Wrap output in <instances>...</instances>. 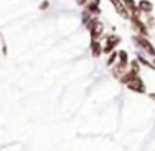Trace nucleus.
Returning a JSON list of instances; mask_svg holds the SVG:
<instances>
[{
	"label": "nucleus",
	"instance_id": "nucleus-10",
	"mask_svg": "<svg viewBox=\"0 0 155 151\" xmlns=\"http://www.w3.org/2000/svg\"><path fill=\"white\" fill-rule=\"evenodd\" d=\"M91 50H93V55H94V57H99V55H101V51H102L101 43H99L97 40H93V43H91Z\"/></svg>",
	"mask_w": 155,
	"mask_h": 151
},
{
	"label": "nucleus",
	"instance_id": "nucleus-9",
	"mask_svg": "<svg viewBox=\"0 0 155 151\" xmlns=\"http://www.w3.org/2000/svg\"><path fill=\"white\" fill-rule=\"evenodd\" d=\"M125 67H127V63H122V61H119V65H116L114 67V76H122L125 73Z\"/></svg>",
	"mask_w": 155,
	"mask_h": 151
},
{
	"label": "nucleus",
	"instance_id": "nucleus-14",
	"mask_svg": "<svg viewBox=\"0 0 155 151\" xmlns=\"http://www.w3.org/2000/svg\"><path fill=\"white\" fill-rule=\"evenodd\" d=\"M76 2H78V5H84V3L87 2V0H76Z\"/></svg>",
	"mask_w": 155,
	"mask_h": 151
},
{
	"label": "nucleus",
	"instance_id": "nucleus-11",
	"mask_svg": "<svg viewBox=\"0 0 155 151\" xmlns=\"http://www.w3.org/2000/svg\"><path fill=\"white\" fill-rule=\"evenodd\" d=\"M87 12H89V13H99L97 2H94V3H87Z\"/></svg>",
	"mask_w": 155,
	"mask_h": 151
},
{
	"label": "nucleus",
	"instance_id": "nucleus-4",
	"mask_svg": "<svg viewBox=\"0 0 155 151\" xmlns=\"http://www.w3.org/2000/svg\"><path fill=\"white\" fill-rule=\"evenodd\" d=\"M130 20H132V25H134L135 32H139L140 35H143V37H145V35H147V27L143 25V22H142V20H140V18L137 17V13H134V15L130 17Z\"/></svg>",
	"mask_w": 155,
	"mask_h": 151
},
{
	"label": "nucleus",
	"instance_id": "nucleus-13",
	"mask_svg": "<svg viewBox=\"0 0 155 151\" xmlns=\"http://www.w3.org/2000/svg\"><path fill=\"white\" fill-rule=\"evenodd\" d=\"M116 58H117V53H114L112 57H110L109 60H107V63H109V65H112V63H114V60H116Z\"/></svg>",
	"mask_w": 155,
	"mask_h": 151
},
{
	"label": "nucleus",
	"instance_id": "nucleus-6",
	"mask_svg": "<svg viewBox=\"0 0 155 151\" xmlns=\"http://www.w3.org/2000/svg\"><path fill=\"white\" fill-rule=\"evenodd\" d=\"M119 42H120L119 37H116V35H109V37H107V43H106V47L102 48V51H104V53H109V51L112 50Z\"/></svg>",
	"mask_w": 155,
	"mask_h": 151
},
{
	"label": "nucleus",
	"instance_id": "nucleus-5",
	"mask_svg": "<svg viewBox=\"0 0 155 151\" xmlns=\"http://www.w3.org/2000/svg\"><path fill=\"white\" fill-rule=\"evenodd\" d=\"M110 3L114 5V9H116V12L119 13L120 17H124V18H129V17H130V15H129V12H127V9L124 7L122 0H110Z\"/></svg>",
	"mask_w": 155,
	"mask_h": 151
},
{
	"label": "nucleus",
	"instance_id": "nucleus-3",
	"mask_svg": "<svg viewBox=\"0 0 155 151\" xmlns=\"http://www.w3.org/2000/svg\"><path fill=\"white\" fill-rule=\"evenodd\" d=\"M135 42L139 43V47H142L143 50L147 51V53H150V55H155V48L152 47V43L149 42V40L145 38L143 35H139V37H135Z\"/></svg>",
	"mask_w": 155,
	"mask_h": 151
},
{
	"label": "nucleus",
	"instance_id": "nucleus-8",
	"mask_svg": "<svg viewBox=\"0 0 155 151\" xmlns=\"http://www.w3.org/2000/svg\"><path fill=\"white\" fill-rule=\"evenodd\" d=\"M122 3H124L125 9H127V12H132V13L139 12V9H137V5H135L134 0H122Z\"/></svg>",
	"mask_w": 155,
	"mask_h": 151
},
{
	"label": "nucleus",
	"instance_id": "nucleus-7",
	"mask_svg": "<svg viewBox=\"0 0 155 151\" xmlns=\"http://www.w3.org/2000/svg\"><path fill=\"white\" fill-rule=\"evenodd\" d=\"M137 9H139V12L150 13V12H152V9H153V5L149 2V0H140V2H139V5H137Z\"/></svg>",
	"mask_w": 155,
	"mask_h": 151
},
{
	"label": "nucleus",
	"instance_id": "nucleus-2",
	"mask_svg": "<svg viewBox=\"0 0 155 151\" xmlns=\"http://www.w3.org/2000/svg\"><path fill=\"white\" fill-rule=\"evenodd\" d=\"M127 86H129V90L137 91V93H143V91H145V85H143V82L139 78V75L135 76V78H132L130 82L127 83Z\"/></svg>",
	"mask_w": 155,
	"mask_h": 151
},
{
	"label": "nucleus",
	"instance_id": "nucleus-12",
	"mask_svg": "<svg viewBox=\"0 0 155 151\" xmlns=\"http://www.w3.org/2000/svg\"><path fill=\"white\" fill-rule=\"evenodd\" d=\"M119 60L122 61V63H127V53H125V51H119Z\"/></svg>",
	"mask_w": 155,
	"mask_h": 151
},
{
	"label": "nucleus",
	"instance_id": "nucleus-15",
	"mask_svg": "<svg viewBox=\"0 0 155 151\" xmlns=\"http://www.w3.org/2000/svg\"><path fill=\"white\" fill-rule=\"evenodd\" d=\"M46 7H48V2H43V3H41V9H43V10H45V9H46Z\"/></svg>",
	"mask_w": 155,
	"mask_h": 151
},
{
	"label": "nucleus",
	"instance_id": "nucleus-1",
	"mask_svg": "<svg viewBox=\"0 0 155 151\" xmlns=\"http://www.w3.org/2000/svg\"><path fill=\"white\" fill-rule=\"evenodd\" d=\"M87 28H89V32H91L93 40L99 38V37L102 35V32H104V25H102L97 18H91V22L87 23Z\"/></svg>",
	"mask_w": 155,
	"mask_h": 151
}]
</instances>
